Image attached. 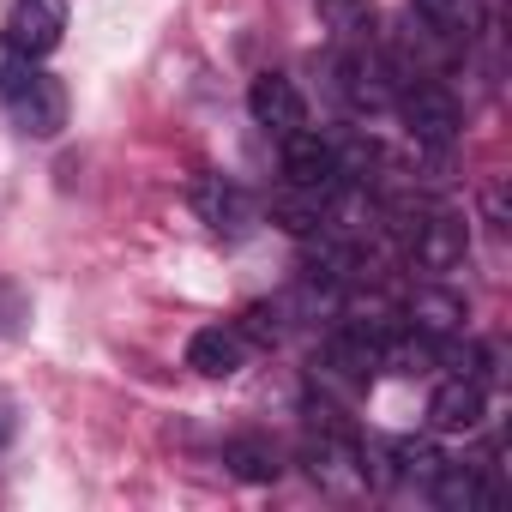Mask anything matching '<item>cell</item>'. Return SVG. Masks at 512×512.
Segmentation results:
<instances>
[{
  "instance_id": "obj_1",
  "label": "cell",
  "mask_w": 512,
  "mask_h": 512,
  "mask_svg": "<svg viewBox=\"0 0 512 512\" xmlns=\"http://www.w3.org/2000/svg\"><path fill=\"white\" fill-rule=\"evenodd\" d=\"M332 91L350 115H380L392 109L398 97V73H392V55H380L368 37H356L338 61H332Z\"/></svg>"
},
{
  "instance_id": "obj_2",
  "label": "cell",
  "mask_w": 512,
  "mask_h": 512,
  "mask_svg": "<svg viewBox=\"0 0 512 512\" xmlns=\"http://www.w3.org/2000/svg\"><path fill=\"white\" fill-rule=\"evenodd\" d=\"M392 109H398L404 133H410L416 145H428V151H446V145L464 133V109H458V97H452L446 85H434V79H410V85H398Z\"/></svg>"
},
{
  "instance_id": "obj_3",
  "label": "cell",
  "mask_w": 512,
  "mask_h": 512,
  "mask_svg": "<svg viewBox=\"0 0 512 512\" xmlns=\"http://www.w3.org/2000/svg\"><path fill=\"white\" fill-rule=\"evenodd\" d=\"M314 374H320V380H332L338 392H368V386H374V374H380V338H368L362 326L338 320V326L326 332V344H320Z\"/></svg>"
},
{
  "instance_id": "obj_4",
  "label": "cell",
  "mask_w": 512,
  "mask_h": 512,
  "mask_svg": "<svg viewBox=\"0 0 512 512\" xmlns=\"http://www.w3.org/2000/svg\"><path fill=\"white\" fill-rule=\"evenodd\" d=\"M398 235L422 272H452L470 253V229L458 211H416V223H398Z\"/></svg>"
},
{
  "instance_id": "obj_5",
  "label": "cell",
  "mask_w": 512,
  "mask_h": 512,
  "mask_svg": "<svg viewBox=\"0 0 512 512\" xmlns=\"http://www.w3.org/2000/svg\"><path fill=\"white\" fill-rule=\"evenodd\" d=\"M7 103V115H13V127L25 133V139H55L61 127H67V85L55 79V73H31L13 97H0Z\"/></svg>"
},
{
  "instance_id": "obj_6",
  "label": "cell",
  "mask_w": 512,
  "mask_h": 512,
  "mask_svg": "<svg viewBox=\"0 0 512 512\" xmlns=\"http://www.w3.org/2000/svg\"><path fill=\"white\" fill-rule=\"evenodd\" d=\"M0 37H7L13 49H25L31 61L55 55L61 37H67V0H13V7H7V25H0Z\"/></svg>"
},
{
  "instance_id": "obj_7",
  "label": "cell",
  "mask_w": 512,
  "mask_h": 512,
  "mask_svg": "<svg viewBox=\"0 0 512 512\" xmlns=\"http://www.w3.org/2000/svg\"><path fill=\"white\" fill-rule=\"evenodd\" d=\"M284 187H308V193H332L338 187V139L296 127L284 133Z\"/></svg>"
},
{
  "instance_id": "obj_8",
  "label": "cell",
  "mask_w": 512,
  "mask_h": 512,
  "mask_svg": "<svg viewBox=\"0 0 512 512\" xmlns=\"http://www.w3.org/2000/svg\"><path fill=\"white\" fill-rule=\"evenodd\" d=\"M247 115H253V127H266V133H296V127H308V103H302V91L284 79V73H260L247 85Z\"/></svg>"
},
{
  "instance_id": "obj_9",
  "label": "cell",
  "mask_w": 512,
  "mask_h": 512,
  "mask_svg": "<svg viewBox=\"0 0 512 512\" xmlns=\"http://www.w3.org/2000/svg\"><path fill=\"white\" fill-rule=\"evenodd\" d=\"M428 494H434V506H446V512H494V506H500V488H494L488 464H452V458L434 470Z\"/></svg>"
},
{
  "instance_id": "obj_10",
  "label": "cell",
  "mask_w": 512,
  "mask_h": 512,
  "mask_svg": "<svg viewBox=\"0 0 512 512\" xmlns=\"http://www.w3.org/2000/svg\"><path fill=\"white\" fill-rule=\"evenodd\" d=\"M482 416H488V386H476L464 374L440 380L434 398H428V428L434 434H470V428H482Z\"/></svg>"
},
{
  "instance_id": "obj_11",
  "label": "cell",
  "mask_w": 512,
  "mask_h": 512,
  "mask_svg": "<svg viewBox=\"0 0 512 512\" xmlns=\"http://www.w3.org/2000/svg\"><path fill=\"white\" fill-rule=\"evenodd\" d=\"M193 211H199V223H211L217 235H241V229L253 223V199H247L229 175H199V181H193Z\"/></svg>"
},
{
  "instance_id": "obj_12",
  "label": "cell",
  "mask_w": 512,
  "mask_h": 512,
  "mask_svg": "<svg viewBox=\"0 0 512 512\" xmlns=\"http://www.w3.org/2000/svg\"><path fill=\"white\" fill-rule=\"evenodd\" d=\"M247 350H253V344H247L235 326H199V332L187 338V368L205 374V380H229V374L247 368Z\"/></svg>"
},
{
  "instance_id": "obj_13",
  "label": "cell",
  "mask_w": 512,
  "mask_h": 512,
  "mask_svg": "<svg viewBox=\"0 0 512 512\" xmlns=\"http://www.w3.org/2000/svg\"><path fill=\"white\" fill-rule=\"evenodd\" d=\"M410 7L446 43H476L482 37V0H410Z\"/></svg>"
},
{
  "instance_id": "obj_14",
  "label": "cell",
  "mask_w": 512,
  "mask_h": 512,
  "mask_svg": "<svg viewBox=\"0 0 512 512\" xmlns=\"http://www.w3.org/2000/svg\"><path fill=\"white\" fill-rule=\"evenodd\" d=\"M223 464H229V476H241V482H278V476H284V452H278L266 434H235V440L223 446Z\"/></svg>"
},
{
  "instance_id": "obj_15",
  "label": "cell",
  "mask_w": 512,
  "mask_h": 512,
  "mask_svg": "<svg viewBox=\"0 0 512 512\" xmlns=\"http://www.w3.org/2000/svg\"><path fill=\"white\" fill-rule=\"evenodd\" d=\"M404 320H410L416 332H428V338H452V332L464 326V302H458L452 290H416V296L404 302Z\"/></svg>"
},
{
  "instance_id": "obj_16",
  "label": "cell",
  "mask_w": 512,
  "mask_h": 512,
  "mask_svg": "<svg viewBox=\"0 0 512 512\" xmlns=\"http://www.w3.org/2000/svg\"><path fill=\"white\" fill-rule=\"evenodd\" d=\"M272 223H278V229H290L296 241L320 235V229H326V193H308V187H284V193H278V205H272Z\"/></svg>"
},
{
  "instance_id": "obj_17",
  "label": "cell",
  "mask_w": 512,
  "mask_h": 512,
  "mask_svg": "<svg viewBox=\"0 0 512 512\" xmlns=\"http://www.w3.org/2000/svg\"><path fill=\"white\" fill-rule=\"evenodd\" d=\"M320 19H326L344 43H356V37L374 31V0H320Z\"/></svg>"
},
{
  "instance_id": "obj_18",
  "label": "cell",
  "mask_w": 512,
  "mask_h": 512,
  "mask_svg": "<svg viewBox=\"0 0 512 512\" xmlns=\"http://www.w3.org/2000/svg\"><path fill=\"white\" fill-rule=\"evenodd\" d=\"M235 332L247 338V344H260V350H272L278 338H284V308L278 302H253L241 320H235Z\"/></svg>"
},
{
  "instance_id": "obj_19",
  "label": "cell",
  "mask_w": 512,
  "mask_h": 512,
  "mask_svg": "<svg viewBox=\"0 0 512 512\" xmlns=\"http://www.w3.org/2000/svg\"><path fill=\"white\" fill-rule=\"evenodd\" d=\"M37 67H43V61H31L25 49H13L7 37H0V97H13V91H19V85L37 73Z\"/></svg>"
},
{
  "instance_id": "obj_20",
  "label": "cell",
  "mask_w": 512,
  "mask_h": 512,
  "mask_svg": "<svg viewBox=\"0 0 512 512\" xmlns=\"http://www.w3.org/2000/svg\"><path fill=\"white\" fill-rule=\"evenodd\" d=\"M19 314H25V302H19L13 290H0V332H13V326H19Z\"/></svg>"
},
{
  "instance_id": "obj_21",
  "label": "cell",
  "mask_w": 512,
  "mask_h": 512,
  "mask_svg": "<svg viewBox=\"0 0 512 512\" xmlns=\"http://www.w3.org/2000/svg\"><path fill=\"white\" fill-rule=\"evenodd\" d=\"M13 428H19V416H13V404H0V446L13 440Z\"/></svg>"
}]
</instances>
